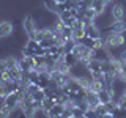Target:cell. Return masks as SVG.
Listing matches in <instances>:
<instances>
[{"label":"cell","instance_id":"7402d4cb","mask_svg":"<svg viewBox=\"0 0 126 118\" xmlns=\"http://www.w3.org/2000/svg\"><path fill=\"white\" fill-rule=\"evenodd\" d=\"M5 69H8V66H6V61H5V58H2V60H0V73H3Z\"/></svg>","mask_w":126,"mask_h":118},{"label":"cell","instance_id":"44dd1931","mask_svg":"<svg viewBox=\"0 0 126 118\" xmlns=\"http://www.w3.org/2000/svg\"><path fill=\"white\" fill-rule=\"evenodd\" d=\"M62 21V19H60ZM74 21H76V17H73V16H71V17H68V19H63V24H65V25H68V27H73V24H74Z\"/></svg>","mask_w":126,"mask_h":118},{"label":"cell","instance_id":"3957f363","mask_svg":"<svg viewBox=\"0 0 126 118\" xmlns=\"http://www.w3.org/2000/svg\"><path fill=\"white\" fill-rule=\"evenodd\" d=\"M22 29H24V31H25V36L27 38H33L35 31H36V29H38V24H36V21H35V17L32 14H29V16L24 17Z\"/></svg>","mask_w":126,"mask_h":118},{"label":"cell","instance_id":"277c9868","mask_svg":"<svg viewBox=\"0 0 126 118\" xmlns=\"http://www.w3.org/2000/svg\"><path fill=\"white\" fill-rule=\"evenodd\" d=\"M14 31V24L11 21H3L0 22V39L10 38Z\"/></svg>","mask_w":126,"mask_h":118},{"label":"cell","instance_id":"9c48e42d","mask_svg":"<svg viewBox=\"0 0 126 118\" xmlns=\"http://www.w3.org/2000/svg\"><path fill=\"white\" fill-rule=\"evenodd\" d=\"M3 99H5V104L8 105V107H11V109H16V107L21 105V99H19L17 93H10L8 96L3 98Z\"/></svg>","mask_w":126,"mask_h":118},{"label":"cell","instance_id":"7c38bea8","mask_svg":"<svg viewBox=\"0 0 126 118\" xmlns=\"http://www.w3.org/2000/svg\"><path fill=\"white\" fill-rule=\"evenodd\" d=\"M54 104H55V99H54V98H47L46 96L44 99H43V102H41V110L44 112V115L54 107Z\"/></svg>","mask_w":126,"mask_h":118},{"label":"cell","instance_id":"603a6c76","mask_svg":"<svg viewBox=\"0 0 126 118\" xmlns=\"http://www.w3.org/2000/svg\"><path fill=\"white\" fill-rule=\"evenodd\" d=\"M55 2H57V3H66L68 0H55Z\"/></svg>","mask_w":126,"mask_h":118},{"label":"cell","instance_id":"5bb4252c","mask_svg":"<svg viewBox=\"0 0 126 118\" xmlns=\"http://www.w3.org/2000/svg\"><path fill=\"white\" fill-rule=\"evenodd\" d=\"M19 60H21V58H17L16 55H8V57L5 58L8 68H14V66H19Z\"/></svg>","mask_w":126,"mask_h":118},{"label":"cell","instance_id":"5b68a950","mask_svg":"<svg viewBox=\"0 0 126 118\" xmlns=\"http://www.w3.org/2000/svg\"><path fill=\"white\" fill-rule=\"evenodd\" d=\"M85 66H87V71L92 74V77H96L99 74H102L101 73V60H98V58H90V61Z\"/></svg>","mask_w":126,"mask_h":118},{"label":"cell","instance_id":"30bf717a","mask_svg":"<svg viewBox=\"0 0 126 118\" xmlns=\"http://www.w3.org/2000/svg\"><path fill=\"white\" fill-rule=\"evenodd\" d=\"M85 99H87V102H88V105L90 107H98V105L101 104V101H99V98H98V94L94 93V91H87V96H85Z\"/></svg>","mask_w":126,"mask_h":118},{"label":"cell","instance_id":"4fadbf2b","mask_svg":"<svg viewBox=\"0 0 126 118\" xmlns=\"http://www.w3.org/2000/svg\"><path fill=\"white\" fill-rule=\"evenodd\" d=\"M63 60L68 63L71 68H73V66H76L77 63H79V58H77L73 52H66V54H65V57H63Z\"/></svg>","mask_w":126,"mask_h":118},{"label":"cell","instance_id":"8992f818","mask_svg":"<svg viewBox=\"0 0 126 118\" xmlns=\"http://www.w3.org/2000/svg\"><path fill=\"white\" fill-rule=\"evenodd\" d=\"M106 33H123L126 31V21H113L107 29H104Z\"/></svg>","mask_w":126,"mask_h":118},{"label":"cell","instance_id":"2e32d148","mask_svg":"<svg viewBox=\"0 0 126 118\" xmlns=\"http://www.w3.org/2000/svg\"><path fill=\"white\" fill-rule=\"evenodd\" d=\"M60 35L65 39H68V38H73V27H68V25H65L63 27V30L60 31Z\"/></svg>","mask_w":126,"mask_h":118},{"label":"cell","instance_id":"ffe728a7","mask_svg":"<svg viewBox=\"0 0 126 118\" xmlns=\"http://www.w3.org/2000/svg\"><path fill=\"white\" fill-rule=\"evenodd\" d=\"M115 58H118V60H121L123 63H126V49H125V47H123V49L120 50V54H118Z\"/></svg>","mask_w":126,"mask_h":118},{"label":"cell","instance_id":"6da1fadb","mask_svg":"<svg viewBox=\"0 0 126 118\" xmlns=\"http://www.w3.org/2000/svg\"><path fill=\"white\" fill-rule=\"evenodd\" d=\"M104 43L109 50L123 49L126 43V31H123V33H107L104 36Z\"/></svg>","mask_w":126,"mask_h":118},{"label":"cell","instance_id":"8fae6325","mask_svg":"<svg viewBox=\"0 0 126 118\" xmlns=\"http://www.w3.org/2000/svg\"><path fill=\"white\" fill-rule=\"evenodd\" d=\"M92 8L96 11V14L99 16L107 10V3H106L104 0H92Z\"/></svg>","mask_w":126,"mask_h":118},{"label":"cell","instance_id":"52a82bcc","mask_svg":"<svg viewBox=\"0 0 126 118\" xmlns=\"http://www.w3.org/2000/svg\"><path fill=\"white\" fill-rule=\"evenodd\" d=\"M65 109H66V107H65V104H62V102H55L54 107L46 113V117H52V118L63 117V112H65Z\"/></svg>","mask_w":126,"mask_h":118},{"label":"cell","instance_id":"9a60e30c","mask_svg":"<svg viewBox=\"0 0 126 118\" xmlns=\"http://www.w3.org/2000/svg\"><path fill=\"white\" fill-rule=\"evenodd\" d=\"M84 36H85V27H84V29H73V38L74 39L80 41Z\"/></svg>","mask_w":126,"mask_h":118},{"label":"cell","instance_id":"ac0fdd59","mask_svg":"<svg viewBox=\"0 0 126 118\" xmlns=\"http://www.w3.org/2000/svg\"><path fill=\"white\" fill-rule=\"evenodd\" d=\"M32 98H33L35 101H43L46 98V93H44V90L43 88H39V90H36L33 94H32Z\"/></svg>","mask_w":126,"mask_h":118},{"label":"cell","instance_id":"7a4b0ae2","mask_svg":"<svg viewBox=\"0 0 126 118\" xmlns=\"http://www.w3.org/2000/svg\"><path fill=\"white\" fill-rule=\"evenodd\" d=\"M110 14H112V17L115 19V21H125L126 17V8H125V3L120 2V0H115V2L112 3V6L109 8Z\"/></svg>","mask_w":126,"mask_h":118},{"label":"cell","instance_id":"d6986e66","mask_svg":"<svg viewBox=\"0 0 126 118\" xmlns=\"http://www.w3.org/2000/svg\"><path fill=\"white\" fill-rule=\"evenodd\" d=\"M73 117H77V118H80V117H84L85 115V110H82V109H79V107H76V105H74L73 109Z\"/></svg>","mask_w":126,"mask_h":118},{"label":"cell","instance_id":"e0dca14e","mask_svg":"<svg viewBox=\"0 0 126 118\" xmlns=\"http://www.w3.org/2000/svg\"><path fill=\"white\" fill-rule=\"evenodd\" d=\"M84 16H85V17H88V19H93L94 22H96V17H98L96 11H94L92 6H90V8H87V10L84 11Z\"/></svg>","mask_w":126,"mask_h":118},{"label":"cell","instance_id":"ba28073f","mask_svg":"<svg viewBox=\"0 0 126 118\" xmlns=\"http://www.w3.org/2000/svg\"><path fill=\"white\" fill-rule=\"evenodd\" d=\"M85 35H87V36H90V38H93V39L102 36L99 27L96 25V22H94V24H90V25H85Z\"/></svg>","mask_w":126,"mask_h":118}]
</instances>
